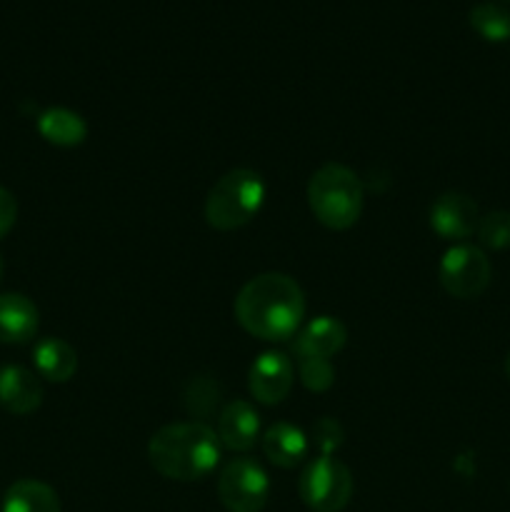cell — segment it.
Wrapping results in <instances>:
<instances>
[{
  "label": "cell",
  "mask_w": 510,
  "mask_h": 512,
  "mask_svg": "<svg viewBox=\"0 0 510 512\" xmlns=\"http://www.w3.org/2000/svg\"><path fill=\"white\" fill-rule=\"evenodd\" d=\"M348 340V328L333 315H318L308 325L295 333L293 355L298 360L305 358H323L330 360L345 348Z\"/></svg>",
  "instance_id": "8fae6325"
},
{
  "label": "cell",
  "mask_w": 510,
  "mask_h": 512,
  "mask_svg": "<svg viewBox=\"0 0 510 512\" xmlns=\"http://www.w3.org/2000/svg\"><path fill=\"white\" fill-rule=\"evenodd\" d=\"M505 375H508V380H510V353H508V358H505Z\"/></svg>",
  "instance_id": "cb8c5ba5"
},
{
  "label": "cell",
  "mask_w": 510,
  "mask_h": 512,
  "mask_svg": "<svg viewBox=\"0 0 510 512\" xmlns=\"http://www.w3.org/2000/svg\"><path fill=\"white\" fill-rule=\"evenodd\" d=\"M493 278L488 255L483 248L468 243H458L445 250L438 265V280L448 295L458 300H473L485 293Z\"/></svg>",
  "instance_id": "8992f818"
},
{
  "label": "cell",
  "mask_w": 510,
  "mask_h": 512,
  "mask_svg": "<svg viewBox=\"0 0 510 512\" xmlns=\"http://www.w3.org/2000/svg\"><path fill=\"white\" fill-rule=\"evenodd\" d=\"M313 438H315V445L320 448V455H333L335 450L343 445L345 433L343 428H340L338 420L320 418L313 428Z\"/></svg>",
  "instance_id": "7402d4cb"
},
{
  "label": "cell",
  "mask_w": 510,
  "mask_h": 512,
  "mask_svg": "<svg viewBox=\"0 0 510 512\" xmlns=\"http://www.w3.org/2000/svg\"><path fill=\"white\" fill-rule=\"evenodd\" d=\"M43 403V383L23 365L0 368V408L10 415H30Z\"/></svg>",
  "instance_id": "7c38bea8"
},
{
  "label": "cell",
  "mask_w": 510,
  "mask_h": 512,
  "mask_svg": "<svg viewBox=\"0 0 510 512\" xmlns=\"http://www.w3.org/2000/svg\"><path fill=\"white\" fill-rule=\"evenodd\" d=\"M185 408L195 418H205L218 408L220 400V385L210 378H193L183 393Z\"/></svg>",
  "instance_id": "d6986e66"
},
{
  "label": "cell",
  "mask_w": 510,
  "mask_h": 512,
  "mask_svg": "<svg viewBox=\"0 0 510 512\" xmlns=\"http://www.w3.org/2000/svg\"><path fill=\"white\" fill-rule=\"evenodd\" d=\"M265 195L268 188L263 175L250 168L228 170L205 198V223L220 233L243 228L260 213Z\"/></svg>",
  "instance_id": "277c9868"
},
{
  "label": "cell",
  "mask_w": 510,
  "mask_h": 512,
  "mask_svg": "<svg viewBox=\"0 0 510 512\" xmlns=\"http://www.w3.org/2000/svg\"><path fill=\"white\" fill-rule=\"evenodd\" d=\"M33 363L40 378L50 383H68L78 373V353L60 338H43L33 348Z\"/></svg>",
  "instance_id": "9a60e30c"
},
{
  "label": "cell",
  "mask_w": 510,
  "mask_h": 512,
  "mask_svg": "<svg viewBox=\"0 0 510 512\" xmlns=\"http://www.w3.org/2000/svg\"><path fill=\"white\" fill-rule=\"evenodd\" d=\"M308 205L320 225L348 230L363 213L365 190L358 175L340 163H325L308 180Z\"/></svg>",
  "instance_id": "3957f363"
},
{
  "label": "cell",
  "mask_w": 510,
  "mask_h": 512,
  "mask_svg": "<svg viewBox=\"0 0 510 512\" xmlns=\"http://www.w3.org/2000/svg\"><path fill=\"white\" fill-rule=\"evenodd\" d=\"M470 25L478 35L493 43H503L510 38V13L498 3H478L468 13Z\"/></svg>",
  "instance_id": "ac0fdd59"
},
{
  "label": "cell",
  "mask_w": 510,
  "mask_h": 512,
  "mask_svg": "<svg viewBox=\"0 0 510 512\" xmlns=\"http://www.w3.org/2000/svg\"><path fill=\"white\" fill-rule=\"evenodd\" d=\"M475 235H478L480 245L488 250L510 248V210H493V213L483 215Z\"/></svg>",
  "instance_id": "ffe728a7"
},
{
  "label": "cell",
  "mask_w": 510,
  "mask_h": 512,
  "mask_svg": "<svg viewBox=\"0 0 510 512\" xmlns=\"http://www.w3.org/2000/svg\"><path fill=\"white\" fill-rule=\"evenodd\" d=\"M220 450L215 430L200 420L163 425L148 440V460L155 473L178 483L208 478L218 468Z\"/></svg>",
  "instance_id": "7a4b0ae2"
},
{
  "label": "cell",
  "mask_w": 510,
  "mask_h": 512,
  "mask_svg": "<svg viewBox=\"0 0 510 512\" xmlns=\"http://www.w3.org/2000/svg\"><path fill=\"white\" fill-rule=\"evenodd\" d=\"M0 278H3V258H0Z\"/></svg>",
  "instance_id": "d4e9b609"
},
{
  "label": "cell",
  "mask_w": 510,
  "mask_h": 512,
  "mask_svg": "<svg viewBox=\"0 0 510 512\" xmlns=\"http://www.w3.org/2000/svg\"><path fill=\"white\" fill-rule=\"evenodd\" d=\"M430 228L438 238L450 243H463L475 235L480 223V210L475 200L465 193H443L430 205Z\"/></svg>",
  "instance_id": "9c48e42d"
},
{
  "label": "cell",
  "mask_w": 510,
  "mask_h": 512,
  "mask_svg": "<svg viewBox=\"0 0 510 512\" xmlns=\"http://www.w3.org/2000/svg\"><path fill=\"white\" fill-rule=\"evenodd\" d=\"M235 320L253 338L285 343L303 328V288L285 273H263L238 290L233 303Z\"/></svg>",
  "instance_id": "6da1fadb"
},
{
  "label": "cell",
  "mask_w": 510,
  "mask_h": 512,
  "mask_svg": "<svg viewBox=\"0 0 510 512\" xmlns=\"http://www.w3.org/2000/svg\"><path fill=\"white\" fill-rule=\"evenodd\" d=\"M218 498L228 512H260L270 498V478L253 458H233L218 475Z\"/></svg>",
  "instance_id": "52a82bcc"
},
{
  "label": "cell",
  "mask_w": 510,
  "mask_h": 512,
  "mask_svg": "<svg viewBox=\"0 0 510 512\" xmlns=\"http://www.w3.org/2000/svg\"><path fill=\"white\" fill-rule=\"evenodd\" d=\"M298 493L313 512H340L353 498V473L333 455H320L300 473Z\"/></svg>",
  "instance_id": "5b68a950"
},
{
  "label": "cell",
  "mask_w": 510,
  "mask_h": 512,
  "mask_svg": "<svg viewBox=\"0 0 510 512\" xmlns=\"http://www.w3.org/2000/svg\"><path fill=\"white\" fill-rule=\"evenodd\" d=\"M298 378L310 393H325L335 383V368L330 360L305 358L298 360Z\"/></svg>",
  "instance_id": "44dd1931"
},
{
  "label": "cell",
  "mask_w": 510,
  "mask_h": 512,
  "mask_svg": "<svg viewBox=\"0 0 510 512\" xmlns=\"http://www.w3.org/2000/svg\"><path fill=\"white\" fill-rule=\"evenodd\" d=\"M15 218H18V200L10 190L0 188V240L13 230Z\"/></svg>",
  "instance_id": "603a6c76"
},
{
  "label": "cell",
  "mask_w": 510,
  "mask_h": 512,
  "mask_svg": "<svg viewBox=\"0 0 510 512\" xmlns=\"http://www.w3.org/2000/svg\"><path fill=\"white\" fill-rule=\"evenodd\" d=\"M3 512H60V500L50 485L25 478L8 488Z\"/></svg>",
  "instance_id": "e0dca14e"
},
{
  "label": "cell",
  "mask_w": 510,
  "mask_h": 512,
  "mask_svg": "<svg viewBox=\"0 0 510 512\" xmlns=\"http://www.w3.org/2000/svg\"><path fill=\"white\" fill-rule=\"evenodd\" d=\"M38 133L58 148H75L88 138V123L75 110L48 108L38 115Z\"/></svg>",
  "instance_id": "2e32d148"
},
{
  "label": "cell",
  "mask_w": 510,
  "mask_h": 512,
  "mask_svg": "<svg viewBox=\"0 0 510 512\" xmlns=\"http://www.w3.org/2000/svg\"><path fill=\"white\" fill-rule=\"evenodd\" d=\"M215 435L233 453H248L260 440V415L248 400H230L220 408Z\"/></svg>",
  "instance_id": "30bf717a"
},
{
  "label": "cell",
  "mask_w": 510,
  "mask_h": 512,
  "mask_svg": "<svg viewBox=\"0 0 510 512\" xmlns=\"http://www.w3.org/2000/svg\"><path fill=\"white\" fill-rule=\"evenodd\" d=\"M260 445H263L265 458L283 470H290L303 463L310 450L308 435L293 423L270 425L263 438H260Z\"/></svg>",
  "instance_id": "5bb4252c"
},
{
  "label": "cell",
  "mask_w": 510,
  "mask_h": 512,
  "mask_svg": "<svg viewBox=\"0 0 510 512\" xmlns=\"http://www.w3.org/2000/svg\"><path fill=\"white\" fill-rule=\"evenodd\" d=\"M295 383V365L280 350H268L258 355L250 365L248 390L260 405H278L288 398Z\"/></svg>",
  "instance_id": "ba28073f"
},
{
  "label": "cell",
  "mask_w": 510,
  "mask_h": 512,
  "mask_svg": "<svg viewBox=\"0 0 510 512\" xmlns=\"http://www.w3.org/2000/svg\"><path fill=\"white\" fill-rule=\"evenodd\" d=\"M40 313L30 298L20 293L0 295V343L23 345L38 335Z\"/></svg>",
  "instance_id": "4fadbf2b"
}]
</instances>
